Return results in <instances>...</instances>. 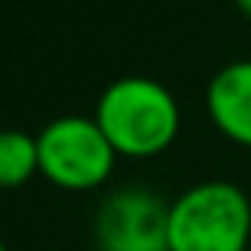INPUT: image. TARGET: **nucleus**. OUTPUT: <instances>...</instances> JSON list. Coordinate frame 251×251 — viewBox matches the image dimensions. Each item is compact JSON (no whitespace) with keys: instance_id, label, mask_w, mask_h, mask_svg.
Listing matches in <instances>:
<instances>
[{"instance_id":"1","label":"nucleus","mask_w":251,"mask_h":251,"mask_svg":"<svg viewBox=\"0 0 251 251\" xmlns=\"http://www.w3.org/2000/svg\"><path fill=\"white\" fill-rule=\"evenodd\" d=\"M92 118L111 140L115 153L130 159H147L169 150L181 124L175 96L150 76L115 80L99 96Z\"/></svg>"},{"instance_id":"2","label":"nucleus","mask_w":251,"mask_h":251,"mask_svg":"<svg viewBox=\"0 0 251 251\" xmlns=\"http://www.w3.org/2000/svg\"><path fill=\"white\" fill-rule=\"evenodd\" d=\"M251 201L232 181L188 188L169 213L172 251H251Z\"/></svg>"},{"instance_id":"3","label":"nucleus","mask_w":251,"mask_h":251,"mask_svg":"<svg viewBox=\"0 0 251 251\" xmlns=\"http://www.w3.org/2000/svg\"><path fill=\"white\" fill-rule=\"evenodd\" d=\"M115 147L96 118H57L38 134V166L64 191H92L115 169Z\"/></svg>"},{"instance_id":"4","label":"nucleus","mask_w":251,"mask_h":251,"mask_svg":"<svg viewBox=\"0 0 251 251\" xmlns=\"http://www.w3.org/2000/svg\"><path fill=\"white\" fill-rule=\"evenodd\" d=\"M169 213L172 203L153 191H118L96 216V242L102 251H172Z\"/></svg>"},{"instance_id":"5","label":"nucleus","mask_w":251,"mask_h":251,"mask_svg":"<svg viewBox=\"0 0 251 251\" xmlns=\"http://www.w3.org/2000/svg\"><path fill=\"white\" fill-rule=\"evenodd\" d=\"M207 111L216 130L239 147H251V61H232L207 86Z\"/></svg>"},{"instance_id":"6","label":"nucleus","mask_w":251,"mask_h":251,"mask_svg":"<svg viewBox=\"0 0 251 251\" xmlns=\"http://www.w3.org/2000/svg\"><path fill=\"white\" fill-rule=\"evenodd\" d=\"M35 172H42V166H38V137H29L23 130H6L0 137V184L19 188Z\"/></svg>"},{"instance_id":"7","label":"nucleus","mask_w":251,"mask_h":251,"mask_svg":"<svg viewBox=\"0 0 251 251\" xmlns=\"http://www.w3.org/2000/svg\"><path fill=\"white\" fill-rule=\"evenodd\" d=\"M235 3H239V10L245 13V16H251V0H235Z\"/></svg>"}]
</instances>
